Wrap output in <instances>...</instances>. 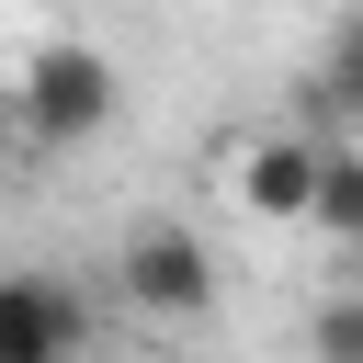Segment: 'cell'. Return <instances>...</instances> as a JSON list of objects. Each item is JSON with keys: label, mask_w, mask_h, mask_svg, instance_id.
Wrapping results in <instances>:
<instances>
[{"label": "cell", "mask_w": 363, "mask_h": 363, "mask_svg": "<svg viewBox=\"0 0 363 363\" xmlns=\"http://www.w3.org/2000/svg\"><path fill=\"white\" fill-rule=\"evenodd\" d=\"M306 363H363V272H340L306 306Z\"/></svg>", "instance_id": "obj_6"}, {"label": "cell", "mask_w": 363, "mask_h": 363, "mask_svg": "<svg viewBox=\"0 0 363 363\" xmlns=\"http://www.w3.org/2000/svg\"><path fill=\"white\" fill-rule=\"evenodd\" d=\"M318 159H329V136H306V125H250V136L227 147V204H238L250 227H306Z\"/></svg>", "instance_id": "obj_3"}, {"label": "cell", "mask_w": 363, "mask_h": 363, "mask_svg": "<svg viewBox=\"0 0 363 363\" xmlns=\"http://www.w3.org/2000/svg\"><path fill=\"white\" fill-rule=\"evenodd\" d=\"M0 363H91V306H79V284L11 261V272H0Z\"/></svg>", "instance_id": "obj_4"}, {"label": "cell", "mask_w": 363, "mask_h": 363, "mask_svg": "<svg viewBox=\"0 0 363 363\" xmlns=\"http://www.w3.org/2000/svg\"><path fill=\"white\" fill-rule=\"evenodd\" d=\"M113 295H125V318H147V329H204L216 295H227V272H216V250H204L182 216H147V227H125V250H113Z\"/></svg>", "instance_id": "obj_2"}, {"label": "cell", "mask_w": 363, "mask_h": 363, "mask_svg": "<svg viewBox=\"0 0 363 363\" xmlns=\"http://www.w3.org/2000/svg\"><path fill=\"white\" fill-rule=\"evenodd\" d=\"M340 68H352V79H363V11H352V23H340Z\"/></svg>", "instance_id": "obj_8"}, {"label": "cell", "mask_w": 363, "mask_h": 363, "mask_svg": "<svg viewBox=\"0 0 363 363\" xmlns=\"http://www.w3.org/2000/svg\"><path fill=\"white\" fill-rule=\"evenodd\" d=\"M0 159H34L23 147V113H11V79H0Z\"/></svg>", "instance_id": "obj_7"}, {"label": "cell", "mask_w": 363, "mask_h": 363, "mask_svg": "<svg viewBox=\"0 0 363 363\" xmlns=\"http://www.w3.org/2000/svg\"><path fill=\"white\" fill-rule=\"evenodd\" d=\"M306 227H329V238H340V272H363V147H329V159H318Z\"/></svg>", "instance_id": "obj_5"}, {"label": "cell", "mask_w": 363, "mask_h": 363, "mask_svg": "<svg viewBox=\"0 0 363 363\" xmlns=\"http://www.w3.org/2000/svg\"><path fill=\"white\" fill-rule=\"evenodd\" d=\"M11 113H23V147H34V159H68V147H91V136L125 113V68H113L91 34H45V45L11 68Z\"/></svg>", "instance_id": "obj_1"}]
</instances>
